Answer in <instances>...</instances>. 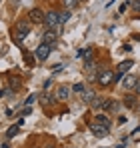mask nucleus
Instances as JSON below:
<instances>
[{
	"mask_svg": "<svg viewBox=\"0 0 140 148\" xmlns=\"http://www.w3.org/2000/svg\"><path fill=\"white\" fill-rule=\"evenodd\" d=\"M44 22H46V26L50 30H56V28L60 26V14H58L56 10H50L46 16H44Z\"/></svg>",
	"mask_w": 140,
	"mask_h": 148,
	"instance_id": "f257e3e1",
	"label": "nucleus"
},
{
	"mask_svg": "<svg viewBox=\"0 0 140 148\" xmlns=\"http://www.w3.org/2000/svg\"><path fill=\"white\" fill-rule=\"evenodd\" d=\"M14 32H16V34H14V40H16V42H20L22 38L28 36V32H30V22H18Z\"/></svg>",
	"mask_w": 140,
	"mask_h": 148,
	"instance_id": "f03ea898",
	"label": "nucleus"
},
{
	"mask_svg": "<svg viewBox=\"0 0 140 148\" xmlns=\"http://www.w3.org/2000/svg\"><path fill=\"white\" fill-rule=\"evenodd\" d=\"M50 50H52V46H48V44L42 42L38 48L34 50V58H36V60H40V62H42V60H46L48 56H50Z\"/></svg>",
	"mask_w": 140,
	"mask_h": 148,
	"instance_id": "7ed1b4c3",
	"label": "nucleus"
},
{
	"mask_svg": "<svg viewBox=\"0 0 140 148\" xmlns=\"http://www.w3.org/2000/svg\"><path fill=\"white\" fill-rule=\"evenodd\" d=\"M90 132H92L96 138H104V136H108V128L102 126V124H98V122L90 124Z\"/></svg>",
	"mask_w": 140,
	"mask_h": 148,
	"instance_id": "20e7f679",
	"label": "nucleus"
},
{
	"mask_svg": "<svg viewBox=\"0 0 140 148\" xmlns=\"http://www.w3.org/2000/svg\"><path fill=\"white\" fill-rule=\"evenodd\" d=\"M110 82H114V72L112 70H104L98 74V84L100 86H108Z\"/></svg>",
	"mask_w": 140,
	"mask_h": 148,
	"instance_id": "39448f33",
	"label": "nucleus"
},
{
	"mask_svg": "<svg viewBox=\"0 0 140 148\" xmlns=\"http://www.w3.org/2000/svg\"><path fill=\"white\" fill-rule=\"evenodd\" d=\"M56 40H58V32H54V30H50V28H48V32H44V36H42V42L54 48Z\"/></svg>",
	"mask_w": 140,
	"mask_h": 148,
	"instance_id": "423d86ee",
	"label": "nucleus"
},
{
	"mask_svg": "<svg viewBox=\"0 0 140 148\" xmlns=\"http://www.w3.org/2000/svg\"><path fill=\"white\" fill-rule=\"evenodd\" d=\"M28 16H30V22H34V24L44 22V14H42V10H40V8H32V10L28 12Z\"/></svg>",
	"mask_w": 140,
	"mask_h": 148,
	"instance_id": "0eeeda50",
	"label": "nucleus"
},
{
	"mask_svg": "<svg viewBox=\"0 0 140 148\" xmlns=\"http://www.w3.org/2000/svg\"><path fill=\"white\" fill-rule=\"evenodd\" d=\"M70 86H66V84H62V86H58V90H56V96H58V100H68L70 98Z\"/></svg>",
	"mask_w": 140,
	"mask_h": 148,
	"instance_id": "6e6552de",
	"label": "nucleus"
},
{
	"mask_svg": "<svg viewBox=\"0 0 140 148\" xmlns=\"http://www.w3.org/2000/svg\"><path fill=\"white\" fill-rule=\"evenodd\" d=\"M136 82H138V78H136V76H132V74H128V76L124 78V88H128V90H130V88H134V86H136Z\"/></svg>",
	"mask_w": 140,
	"mask_h": 148,
	"instance_id": "1a4fd4ad",
	"label": "nucleus"
},
{
	"mask_svg": "<svg viewBox=\"0 0 140 148\" xmlns=\"http://www.w3.org/2000/svg\"><path fill=\"white\" fill-rule=\"evenodd\" d=\"M132 60H124V62H120V66H118V74H124V72H128L130 68H132Z\"/></svg>",
	"mask_w": 140,
	"mask_h": 148,
	"instance_id": "9d476101",
	"label": "nucleus"
},
{
	"mask_svg": "<svg viewBox=\"0 0 140 148\" xmlns=\"http://www.w3.org/2000/svg\"><path fill=\"white\" fill-rule=\"evenodd\" d=\"M94 98H96V92H94V90H84V92H82V100H84L86 104H90Z\"/></svg>",
	"mask_w": 140,
	"mask_h": 148,
	"instance_id": "9b49d317",
	"label": "nucleus"
},
{
	"mask_svg": "<svg viewBox=\"0 0 140 148\" xmlns=\"http://www.w3.org/2000/svg\"><path fill=\"white\" fill-rule=\"evenodd\" d=\"M96 122H98V124H102V126H106V128H108V126H110V118H108L106 114H96Z\"/></svg>",
	"mask_w": 140,
	"mask_h": 148,
	"instance_id": "f8f14e48",
	"label": "nucleus"
},
{
	"mask_svg": "<svg viewBox=\"0 0 140 148\" xmlns=\"http://www.w3.org/2000/svg\"><path fill=\"white\" fill-rule=\"evenodd\" d=\"M18 132H20V126H18V124H14V126H10V128H8V132H6V138H14Z\"/></svg>",
	"mask_w": 140,
	"mask_h": 148,
	"instance_id": "ddd939ff",
	"label": "nucleus"
},
{
	"mask_svg": "<svg viewBox=\"0 0 140 148\" xmlns=\"http://www.w3.org/2000/svg\"><path fill=\"white\" fill-rule=\"evenodd\" d=\"M78 54H80V56H84V58H86V62H88V60H92V48H90V46H88L86 50H80Z\"/></svg>",
	"mask_w": 140,
	"mask_h": 148,
	"instance_id": "4468645a",
	"label": "nucleus"
},
{
	"mask_svg": "<svg viewBox=\"0 0 140 148\" xmlns=\"http://www.w3.org/2000/svg\"><path fill=\"white\" fill-rule=\"evenodd\" d=\"M38 98H40V102H42L44 106H48L50 102H54V98H50V94H40Z\"/></svg>",
	"mask_w": 140,
	"mask_h": 148,
	"instance_id": "2eb2a0df",
	"label": "nucleus"
},
{
	"mask_svg": "<svg viewBox=\"0 0 140 148\" xmlns=\"http://www.w3.org/2000/svg\"><path fill=\"white\" fill-rule=\"evenodd\" d=\"M62 2H64V6H66L68 10H72V8L78 6V0H62Z\"/></svg>",
	"mask_w": 140,
	"mask_h": 148,
	"instance_id": "dca6fc26",
	"label": "nucleus"
},
{
	"mask_svg": "<svg viewBox=\"0 0 140 148\" xmlns=\"http://www.w3.org/2000/svg\"><path fill=\"white\" fill-rule=\"evenodd\" d=\"M124 102H126V106H128V108H132V106H136V96H126Z\"/></svg>",
	"mask_w": 140,
	"mask_h": 148,
	"instance_id": "f3484780",
	"label": "nucleus"
},
{
	"mask_svg": "<svg viewBox=\"0 0 140 148\" xmlns=\"http://www.w3.org/2000/svg\"><path fill=\"white\" fill-rule=\"evenodd\" d=\"M110 104H112V100H110V98H106V100H102V104H100V108H102L104 112H108V108H110Z\"/></svg>",
	"mask_w": 140,
	"mask_h": 148,
	"instance_id": "a211bd4d",
	"label": "nucleus"
},
{
	"mask_svg": "<svg viewBox=\"0 0 140 148\" xmlns=\"http://www.w3.org/2000/svg\"><path fill=\"white\" fill-rule=\"evenodd\" d=\"M72 92H78V94H82V92H84V84H82V82H78V84H74V88H72Z\"/></svg>",
	"mask_w": 140,
	"mask_h": 148,
	"instance_id": "6ab92c4d",
	"label": "nucleus"
},
{
	"mask_svg": "<svg viewBox=\"0 0 140 148\" xmlns=\"http://www.w3.org/2000/svg\"><path fill=\"white\" fill-rule=\"evenodd\" d=\"M130 6H132L134 12H138V14H140V0H130Z\"/></svg>",
	"mask_w": 140,
	"mask_h": 148,
	"instance_id": "aec40b11",
	"label": "nucleus"
},
{
	"mask_svg": "<svg viewBox=\"0 0 140 148\" xmlns=\"http://www.w3.org/2000/svg\"><path fill=\"white\" fill-rule=\"evenodd\" d=\"M68 20H70V12L66 10V12L60 14V24H64V22H68Z\"/></svg>",
	"mask_w": 140,
	"mask_h": 148,
	"instance_id": "412c9836",
	"label": "nucleus"
},
{
	"mask_svg": "<svg viewBox=\"0 0 140 148\" xmlns=\"http://www.w3.org/2000/svg\"><path fill=\"white\" fill-rule=\"evenodd\" d=\"M118 108H120V104H118L116 100H112V104H110V108H108V112H118Z\"/></svg>",
	"mask_w": 140,
	"mask_h": 148,
	"instance_id": "4be33fe9",
	"label": "nucleus"
},
{
	"mask_svg": "<svg viewBox=\"0 0 140 148\" xmlns=\"http://www.w3.org/2000/svg\"><path fill=\"white\" fill-rule=\"evenodd\" d=\"M24 58H26V62H28V66H34V56H30L28 52H24Z\"/></svg>",
	"mask_w": 140,
	"mask_h": 148,
	"instance_id": "5701e85b",
	"label": "nucleus"
},
{
	"mask_svg": "<svg viewBox=\"0 0 140 148\" xmlns=\"http://www.w3.org/2000/svg\"><path fill=\"white\" fill-rule=\"evenodd\" d=\"M18 84H20L18 78H10V86H12V88H18Z\"/></svg>",
	"mask_w": 140,
	"mask_h": 148,
	"instance_id": "b1692460",
	"label": "nucleus"
},
{
	"mask_svg": "<svg viewBox=\"0 0 140 148\" xmlns=\"http://www.w3.org/2000/svg\"><path fill=\"white\" fill-rule=\"evenodd\" d=\"M34 100H36V94H30V96L26 98V106H30V104H32Z\"/></svg>",
	"mask_w": 140,
	"mask_h": 148,
	"instance_id": "393cba45",
	"label": "nucleus"
},
{
	"mask_svg": "<svg viewBox=\"0 0 140 148\" xmlns=\"http://www.w3.org/2000/svg\"><path fill=\"white\" fill-rule=\"evenodd\" d=\"M28 114H32V108H30V106H24V110H22V116H28Z\"/></svg>",
	"mask_w": 140,
	"mask_h": 148,
	"instance_id": "a878e982",
	"label": "nucleus"
},
{
	"mask_svg": "<svg viewBox=\"0 0 140 148\" xmlns=\"http://www.w3.org/2000/svg\"><path fill=\"white\" fill-rule=\"evenodd\" d=\"M64 68V64H56V66H52V72H58V70H62Z\"/></svg>",
	"mask_w": 140,
	"mask_h": 148,
	"instance_id": "bb28decb",
	"label": "nucleus"
},
{
	"mask_svg": "<svg viewBox=\"0 0 140 148\" xmlns=\"http://www.w3.org/2000/svg\"><path fill=\"white\" fill-rule=\"evenodd\" d=\"M134 90H136V94H140V80L136 82V86H134Z\"/></svg>",
	"mask_w": 140,
	"mask_h": 148,
	"instance_id": "cd10ccee",
	"label": "nucleus"
},
{
	"mask_svg": "<svg viewBox=\"0 0 140 148\" xmlns=\"http://www.w3.org/2000/svg\"><path fill=\"white\" fill-rule=\"evenodd\" d=\"M0 148H10V146H8V144H2V146H0Z\"/></svg>",
	"mask_w": 140,
	"mask_h": 148,
	"instance_id": "c85d7f7f",
	"label": "nucleus"
},
{
	"mask_svg": "<svg viewBox=\"0 0 140 148\" xmlns=\"http://www.w3.org/2000/svg\"><path fill=\"white\" fill-rule=\"evenodd\" d=\"M2 96H4V90H0V98H2Z\"/></svg>",
	"mask_w": 140,
	"mask_h": 148,
	"instance_id": "c756f323",
	"label": "nucleus"
}]
</instances>
